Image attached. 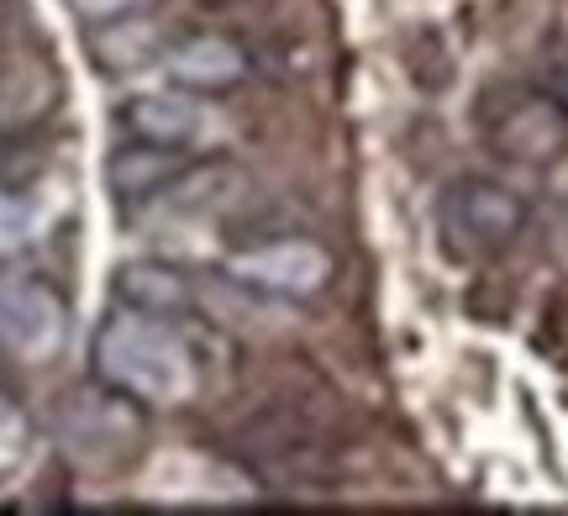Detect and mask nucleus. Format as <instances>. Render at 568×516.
Instances as JSON below:
<instances>
[{
    "instance_id": "obj_5",
    "label": "nucleus",
    "mask_w": 568,
    "mask_h": 516,
    "mask_svg": "<svg viewBox=\"0 0 568 516\" xmlns=\"http://www.w3.org/2000/svg\"><path fill=\"white\" fill-rule=\"evenodd\" d=\"M443 222L468 249H506L527 227V201L495 180H458L443 201Z\"/></svg>"
},
{
    "instance_id": "obj_10",
    "label": "nucleus",
    "mask_w": 568,
    "mask_h": 516,
    "mask_svg": "<svg viewBox=\"0 0 568 516\" xmlns=\"http://www.w3.org/2000/svg\"><path fill=\"white\" fill-rule=\"evenodd\" d=\"M90 53H95L111 74H122V69L153 63L163 48H159V32H153L148 11H142V17H122V21H105V27H90Z\"/></svg>"
},
{
    "instance_id": "obj_3",
    "label": "nucleus",
    "mask_w": 568,
    "mask_h": 516,
    "mask_svg": "<svg viewBox=\"0 0 568 516\" xmlns=\"http://www.w3.org/2000/svg\"><path fill=\"white\" fill-rule=\"evenodd\" d=\"M69 301L32 269H0V353L17 364H53L69 343Z\"/></svg>"
},
{
    "instance_id": "obj_6",
    "label": "nucleus",
    "mask_w": 568,
    "mask_h": 516,
    "mask_svg": "<svg viewBox=\"0 0 568 516\" xmlns=\"http://www.w3.org/2000/svg\"><path fill=\"white\" fill-rule=\"evenodd\" d=\"M495 148L516 164H552L568 153V105L552 95H521L489 127Z\"/></svg>"
},
{
    "instance_id": "obj_12",
    "label": "nucleus",
    "mask_w": 568,
    "mask_h": 516,
    "mask_svg": "<svg viewBox=\"0 0 568 516\" xmlns=\"http://www.w3.org/2000/svg\"><path fill=\"white\" fill-rule=\"evenodd\" d=\"M42 232V216L27 195H0V249H21Z\"/></svg>"
},
{
    "instance_id": "obj_4",
    "label": "nucleus",
    "mask_w": 568,
    "mask_h": 516,
    "mask_svg": "<svg viewBox=\"0 0 568 516\" xmlns=\"http://www.w3.org/2000/svg\"><path fill=\"white\" fill-rule=\"evenodd\" d=\"M122 132L126 138H142V143L195 153V159L222 153V143L232 138V127H226L216 95L184 90V84H163V90L132 95V101L122 105Z\"/></svg>"
},
{
    "instance_id": "obj_9",
    "label": "nucleus",
    "mask_w": 568,
    "mask_h": 516,
    "mask_svg": "<svg viewBox=\"0 0 568 516\" xmlns=\"http://www.w3.org/2000/svg\"><path fill=\"white\" fill-rule=\"evenodd\" d=\"M190 164H195V153L126 138V148H116L111 164H105V185H111V195H116L122 206H148V201H153L159 190L174 185Z\"/></svg>"
},
{
    "instance_id": "obj_11",
    "label": "nucleus",
    "mask_w": 568,
    "mask_h": 516,
    "mask_svg": "<svg viewBox=\"0 0 568 516\" xmlns=\"http://www.w3.org/2000/svg\"><path fill=\"white\" fill-rule=\"evenodd\" d=\"M27 454H32V416H27L17 395L0 385V475L21 469Z\"/></svg>"
},
{
    "instance_id": "obj_1",
    "label": "nucleus",
    "mask_w": 568,
    "mask_h": 516,
    "mask_svg": "<svg viewBox=\"0 0 568 516\" xmlns=\"http://www.w3.org/2000/svg\"><path fill=\"white\" fill-rule=\"evenodd\" d=\"M90 374L142 412H180L201 395L205 358L174 316L116 306L90 337Z\"/></svg>"
},
{
    "instance_id": "obj_8",
    "label": "nucleus",
    "mask_w": 568,
    "mask_h": 516,
    "mask_svg": "<svg viewBox=\"0 0 568 516\" xmlns=\"http://www.w3.org/2000/svg\"><path fill=\"white\" fill-rule=\"evenodd\" d=\"M116 306H132V311H148V316H195L205 306V290L195 274H184V269L163 264V259H138V264H122L116 269Z\"/></svg>"
},
{
    "instance_id": "obj_2",
    "label": "nucleus",
    "mask_w": 568,
    "mask_h": 516,
    "mask_svg": "<svg viewBox=\"0 0 568 516\" xmlns=\"http://www.w3.org/2000/svg\"><path fill=\"white\" fill-rule=\"evenodd\" d=\"M222 280L237 285L243 295L258 301H284V306H305L332 290L337 280V259L316 243V237H264L232 249L222 259Z\"/></svg>"
},
{
    "instance_id": "obj_7",
    "label": "nucleus",
    "mask_w": 568,
    "mask_h": 516,
    "mask_svg": "<svg viewBox=\"0 0 568 516\" xmlns=\"http://www.w3.org/2000/svg\"><path fill=\"white\" fill-rule=\"evenodd\" d=\"M159 69L169 84L201 90V95H226V90H237L247 80V53L232 38L195 32V38L169 42L159 53Z\"/></svg>"
},
{
    "instance_id": "obj_13",
    "label": "nucleus",
    "mask_w": 568,
    "mask_h": 516,
    "mask_svg": "<svg viewBox=\"0 0 568 516\" xmlns=\"http://www.w3.org/2000/svg\"><path fill=\"white\" fill-rule=\"evenodd\" d=\"M84 27H105V21H122V17H142V11H153L159 0H63Z\"/></svg>"
}]
</instances>
